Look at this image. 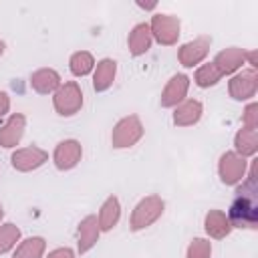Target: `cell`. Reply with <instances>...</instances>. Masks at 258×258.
<instances>
[{"label": "cell", "instance_id": "obj_5", "mask_svg": "<svg viewBox=\"0 0 258 258\" xmlns=\"http://www.w3.org/2000/svg\"><path fill=\"white\" fill-rule=\"evenodd\" d=\"M143 137V123L137 115H127L113 127L111 143L115 149H127L133 147Z\"/></svg>", "mask_w": 258, "mask_h": 258}, {"label": "cell", "instance_id": "obj_29", "mask_svg": "<svg viewBox=\"0 0 258 258\" xmlns=\"http://www.w3.org/2000/svg\"><path fill=\"white\" fill-rule=\"evenodd\" d=\"M8 109H10V97H8V93L0 91V117H4L8 113Z\"/></svg>", "mask_w": 258, "mask_h": 258}, {"label": "cell", "instance_id": "obj_14", "mask_svg": "<svg viewBox=\"0 0 258 258\" xmlns=\"http://www.w3.org/2000/svg\"><path fill=\"white\" fill-rule=\"evenodd\" d=\"M24 129H26V117L22 113H14L6 119V123L0 127V145L10 149V147H16L24 135Z\"/></svg>", "mask_w": 258, "mask_h": 258}, {"label": "cell", "instance_id": "obj_9", "mask_svg": "<svg viewBox=\"0 0 258 258\" xmlns=\"http://www.w3.org/2000/svg\"><path fill=\"white\" fill-rule=\"evenodd\" d=\"M210 44H212V38H210V36H198V38H194V40L181 44L179 50H177V60H179V64L185 67V69H191V67L200 64V62L208 56Z\"/></svg>", "mask_w": 258, "mask_h": 258}, {"label": "cell", "instance_id": "obj_25", "mask_svg": "<svg viewBox=\"0 0 258 258\" xmlns=\"http://www.w3.org/2000/svg\"><path fill=\"white\" fill-rule=\"evenodd\" d=\"M18 242H20V228L12 222L0 224V256L14 250Z\"/></svg>", "mask_w": 258, "mask_h": 258}, {"label": "cell", "instance_id": "obj_26", "mask_svg": "<svg viewBox=\"0 0 258 258\" xmlns=\"http://www.w3.org/2000/svg\"><path fill=\"white\" fill-rule=\"evenodd\" d=\"M212 256V242L206 238H194L187 246L185 258H210Z\"/></svg>", "mask_w": 258, "mask_h": 258}, {"label": "cell", "instance_id": "obj_20", "mask_svg": "<svg viewBox=\"0 0 258 258\" xmlns=\"http://www.w3.org/2000/svg\"><path fill=\"white\" fill-rule=\"evenodd\" d=\"M121 220V202L117 196H109L101 208H99V216H97V222H99V228L101 232H111Z\"/></svg>", "mask_w": 258, "mask_h": 258}, {"label": "cell", "instance_id": "obj_22", "mask_svg": "<svg viewBox=\"0 0 258 258\" xmlns=\"http://www.w3.org/2000/svg\"><path fill=\"white\" fill-rule=\"evenodd\" d=\"M46 250V242L42 236H30L26 240H22L16 248H14V254L12 258H42Z\"/></svg>", "mask_w": 258, "mask_h": 258}, {"label": "cell", "instance_id": "obj_21", "mask_svg": "<svg viewBox=\"0 0 258 258\" xmlns=\"http://www.w3.org/2000/svg\"><path fill=\"white\" fill-rule=\"evenodd\" d=\"M234 151L242 157H252L258 151V129L242 127L234 135Z\"/></svg>", "mask_w": 258, "mask_h": 258}, {"label": "cell", "instance_id": "obj_1", "mask_svg": "<svg viewBox=\"0 0 258 258\" xmlns=\"http://www.w3.org/2000/svg\"><path fill=\"white\" fill-rule=\"evenodd\" d=\"M256 165L250 167L248 181L238 187L236 200L230 206L228 220L232 228H256L258 224V206H256Z\"/></svg>", "mask_w": 258, "mask_h": 258}, {"label": "cell", "instance_id": "obj_8", "mask_svg": "<svg viewBox=\"0 0 258 258\" xmlns=\"http://www.w3.org/2000/svg\"><path fill=\"white\" fill-rule=\"evenodd\" d=\"M48 161V153L36 145H28V147H20L10 155V163L16 171H34L40 165H44Z\"/></svg>", "mask_w": 258, "mask_h": 258}, {"label": "cell", "instance_id": "obj_2", "mask_svg": "<svg viewBox=\"0 0 258 258\" xmlns=\"http://www.w3.org/2000/svg\"><path fill=\"white\" fill-rule=\"evenodd\" d=\"M163 210H165V202H163L159 196L151 194V196L141 198V200L135 204L133 212H131L129 228H131L133 232H139V230L149 228L151 224H155V222L161 218Z\"/></svg>", "mask_w": 258, "mask_h": 258}, {"label": "cell", "instance_id": "obj_17", "mask_svg": "<svg viewBox=\"0 0 258 258\" xmlns=\"http://www.w3.org/2000/svg\"><path fill=\"white\" fill-rule=\"evenodd\" d=\"M151 42H153V36H151V30H149V24L147 22L135 24L131 28L129 36H127V46H129V52L133 56L145 54L151 48Z\"/></svg>", "mask_w": 258, "mask_h": 258}, {"label": "cell", "instance_id": "obj_31", "mask_svg": "<svg viewBox=\"0 0 258 258\" xmlns=\"http://www.w3.org/2000/svg\"><path fill=\"white\" fill-rule=\"evenodd\" d=\"M2 218H4V208H2V204H0V222H2Z\"/></svg>", "mask_w": 258, "mask_h": 258}, {"label": "cell", "instance_id": "obj_10", "mask_svg": "<svg viewBox=\"0 0 258 258\" xmlns=\"http://www.w3.org/2000/svg\"><path fill=\"white\" fill-rule=\"evenodd\" d=\"M187 91H189V77L183 75V73L173 75L167 81V85L163 87V91H161V97H159L161 107H165V109L177 107L181 101H185Z\"/></svg>", "mask_w": 258, "mask_h": 258}, {"label": "cell", "instance_id": "obj_19", "mask_svg": "<svg viewBox=\"0 0 258 258\" xmlns=\"http://www.w3.org/2000/svg\"><path fill=\"white\" fill-rule=\"evenodd\" d=\"M204 230L210 238L222 240L232 232V224L228 220V214L222 210H210L204 218Z\"/></svg>", "mask_w": 258, "mask_h": 258}, {"label": "cell", "instance_id": "obj_15", "mask_svg": "<svg viewBox=\"0 0 258 258\" xmlns=\"http://www.w3.org/2000/svg\"><path fill=\"white\" fill-rule=\"evenodd\" d=\"M60 85V75L54 69H38L30 75V87L38 95H54Z\"/></svg>", "mask_w": 258, "mask_h": 258}, {"label": "cell", "instance_id": "obj_6", "mask_svg": "<svg viewBox=\"0 0 258 258\" xmlns=\"http://www.w3.org/2000/svg\"><path fill=\"white\" fill-rule=\"evenodd\" d=\"M248 171V161L246 157L238 155L236 151H226L220 155L218 161V175L224 185H238Z\"/></svg>", "mask_w": 258, "mask_h": 258}, {"label": "cell", "instance_id": "obj_28", "mask_svg": "<svg viewBox=\"0 0 258 258\" xmlns=\"http://www.w3.org/2000/svg\"><path fill=\"white\" fill-rule=\"evenodd\" d=\"M46 258H77V256L71 248H54L52 252H48Z\"/></svg>", "mask_w": 258, "mask_h": 258}, {"label": "cell", "instance_id": "obj_12", "mask_svg": "<svg viewBox=\"0 0 258 258\" xmlns=\"http://www.w3.org/2000/svg\"><path fill=\"white\" fill-rule=\"evenodd\" d=\"M99 236H101V228H99L97 216H93V214L85 216L77 226V250H79V254H87L89 250H93L99 242Z\"/></svg>", "mask_w": 258, "mask_h": 258}, {"label": "cell", "instance_id": "obj_23", "mask_svg": "<svg viewBox=\"0 0 258 258\" xmlns=\"http://www.w3.org/2000/svg\"><path fill=\"white\" fill-rule=\"evenodd\" d=\"M69 69L75 77H87L93 69H95V58L91 52L87 50H79V52H73L71 58H69Z\"/></svg>", "mask_w": 258, "mask_h": 258}, {"label": "cell", "instance_id": "obj_13", "mask_svg": "<svg viewBox=\"0 0 258 258\" xmlns=\"http://www.w3.org/2000/svg\"><path fill=\"white\" fill-rule=\"evenodd\" d=\"M246 54H248V50L238 48V46H230V48L220 50L212 62L222 73V77L224 75H234L238 69H242V64H246Z\"/></svg>", "mask_w": 258, "mask_h": 258}, {"label": "cell", "instance_id": "obj_3", "mask_svg": "<svg viewBox=\"0 0 258 258\" xmlns=\"http://www.w3.org/2000/svg\"><path fill=\"white\" fill-rule=\"evenodd\" d=\"M52 107L60 117H73L83 107V91L77 81H64L52 95Z\"/></svg>", "mask_w": 258, "mask_h": 258}, {"label": "cell", "instance_id": "obj_11", "mask_svg": "<svg viewBox=\"0 0 258 258\" xmlns=\"http://www.w3.org/2000/svg\"><path fill=\"white\" fill-rule=\"evenodd\" d=\"M81 157H83V147L77 139H62L54 147V153H52V161H54L56 169H60V171H69V169L77 167Z\"/></svg>", "mask_w": 258, "mask_h": 258}, {"label": "cell", "instance_id": "obj_27", "mask_svg": "<svg viewBox=\"0 0 258 258\" xmlns=\"http://www.w3.org/2000/svg\"><path fill=\"white\" fill-rule=\"evenodd\" d=\"M242 123L248 129H258V103H250L242 113Z\"/></svg>", "mask_w": 258, "mask_h": 258}, {"label": "cell", "instance_id": "obj_24", "mask_svg": "<svg viewBox=\"0 0 258 258\" xmlns=\"http://www.w3.org/2000/svg\"><path fill=\"white\" fill-rule=\"evenodd\" d=\"M222 79V73L216 69L214 62H206V64H200L194 73V81L200 89H208V87H214L218 81Z\"/></svg>", "mask_w": 258, "mask_h": 258}, {"label": "cell", "instance_id": "obj_16", "mask_svg": "<svg viewBox=\"0 0 258 258\" xmlns=\"http://www.w3.org/2000/svg\"><path fill=\"white\" fill-rule=\"evenodd\" d=\"M204 107L198 99H185L177 107H173V123L177 127H191L202 119Z\"/></svg>", "mask_w": 258, "mask_h": 258}, {"label": "cell", "instance_id": "obj_18", "mask_svg": "<svg viewBox=\"0 0 258 258\" xmlns=\"http://www.w3.org/2000/svg\"><path fill=\"white\" fill-rule=\"evenodd\" d=\"M115 77H117V62L113 58H101L93 69V89L97 93L111 89Z\"/></svg>", "mask_w": 258, "mask_h": 258}, {"label": "cell", "instance_id": "obj_30", "mask_svg": "<svg viewBox=\"0 0 258 258\" xmlns=\"http://www.w3.org/2000/svg\"><path fill=\"white\" fill-rule=\"evenodd\" d=\"M2 52H4V40H0V56H2Z\"/></svg>", "mask_w": 258, "mask_h": 258}, {"label": "cell", "instance_id": "obj_7", "mask_svg": "<svg viewBox=\"0 0 258 258\" xmlns=\"http://www.w3.org/2000/svg\"><path fill=\"white\" fill-rule=\"evenodd\" d=\"M258 91V73L256 69H244L240 73H234L228 81V93L234 101H250L256 97Z\"/></svg>", "mask_w": 258, "mask_h": 258}, {"label": "cell", "instance_id": "obj_4", "mask_svg": "<svg viewBox=\"0 0 258 258\" xmlns=\"http://www.w3.org/2000/svg\"><path fill=\"white\" fill-rule=\"evenodd\" d=\"M149 30H151V36L163 44V46H173L177 44L179 40V34H181V22L177 16L173 14H153L151 16V22H149Z\"/></svg>", "mask_w": 258, "mask_h": 258}]
</instances>
